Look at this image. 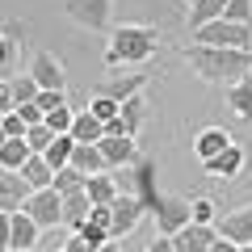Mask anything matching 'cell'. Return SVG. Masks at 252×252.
<instances>
[{
  "label": "cell",
  "instance_id": "obj_1",
  "mask_svg": "<svg viewBox=\"0 0 252 252\" xmlns=\"http://www.w3.org/2000/svg\"><path fill=\"white\" fill-rule=\"evenodd\" d=\"M181 59L189 63V72L206 84H227L231 89L235 80L252 76V51H223V46H198L189 42L181 51Z\"/></svg>",
  "mask_w": 252,
  "mask_h": 252
},
{
  "label": "cell",
  "instance_id": "obj_7",
  "mask_svg": "<svg viewBox=\"0 0 252 252\" xmlns=\"http://www.w3.org/2000/svg\"><path fill=\"white\" fill-rule=\"evenodd\" d=\"M147 206L135 198V193H118L114 206H109V240H122V235H130L139 223H143Z\"/></svg>",
  "mask_w": 252,
  "mask_h": 252
},
{
  "label": "cell",
  "instance_id": "obj_43",
  "mask_svg": "<svg viewBox=\"0 0 252 252\" xmlns=\"http://www.w3.org/2000/svg\"><path fill=\"white\" fill-rule=\"evenodd\" d=\"M143 252H172V240H164V235H156V240L147 244Z\"/></svg>",
  "mask_w": 252,
  "mask_h": 252
},
{
  "label": "cell",
  "instance_id": "obj_47",
  "mask_svg": "<svg viewBox=\"0 0 252 252\" xmlns=\"http://www.w3.org/2000/svg\"><path fill=\"white\" fill-rule=\"evenodd\" d=\"M185 4H189V9H193V4H198V0H185Z\"/></svg>",
  "mask_w": 252,
  "mask_h": 252
},
{
  "label": "cell",
  "instance_id": "obj_11",
  "mask_svg": "<svg viewBox=\"0 0 252 252\" xmlns=\"http://www.w3.org/2000/svg\"><path fill=\"white\" fill-rule=\"evenodd\" d=\"M143 89H147V72H118V76H105L93 93H101V97H109V101H118V105H122V101L139 97Z\"/></svg>",
  "mask_w": 252,
  "mask_h": 252
},
{
  "label": "cell",
  "instance_id": "obj_44",
  "mask_svg": "<svg viewBox=\"0 0 252 252\" xmlns=\"http://www.w3.org/2000/svg\"><path fill=\"white\" fill-rule=\"evenodd\" d=\"M210 252H240V244H231V240H223V235H219V240L210 244Z\"/></svg>",
  "mask_w": 252,
  "mask_h": 252
},
{
  "label": "cell",
  "instance_id": "obj_29",
  "mask_svg": "<svg viewBox=\"0 0 252 252\" xmlns=\"http://www.w3.org/2000/svg\"><path fill=\"white\" fill-rule=\"evenodd\" d=\"M26 160H30L26 139H4V147H0V168H4V172H21Z\"/></svg>",
  "mask_w": 252,
  "mask_h": 252
},
{
  "label": "cell",
  "instance_id": "obj_50",
  "mask_svg": "<svg viewBox=\"0 0 252 252\" xmlns=\"http://www.w3.org/2000/svg\"><path fill=\"white\" fill-rule=\"evenodd\" d=\"M0 118H4V114H0Z\"/></svg>",
  "mask_w": 252,
  "mask_h": 252
},
{
  "label": "cell",
  "instance_id": "obj_39",
  "mask_svg": "<svg viewBox=\"0 0 252 252\" xmlns=\"http://www.w3.org/2000/svg\"><path fill=\"white\" fill-rule=\"evenodd\" d=\"M63 252H101V248H93L84 235H67V244H63Z\"/></svg>",
  "mask_w": 252,
  "mask_h": 252
},
{
  "label": "cell",
  "instance_id": "obj_40",
  "mask_svg": "<svg viewBox=\"0 0 252 252\" xmlns=\"http://www.w3.org/2000/svg\"><path fill=\"white\" fill-rule=\"evenodd\" d=\"M89 223H93V227H101V231L109 235V206H93V215H89Z\"/></svg>",
  "mask_w": 252,
  "mask_h": 252
},
{
  "label": "cell",
  "instance_id": "obj_25",
  "mask_svg": "<svg viewBox=\"0 0 252 252\" xmlns=\"http://www.w3.org/2000/svg\"><path fill=\"white\" fill-rule=\"evenodd\" d=\"M223 4H227V0H198V4L189 9V17H185L189 34H198L202 26H210V21H219V17H223Z\"/></svg>",
  "mask_w": 252,
  "mask_h": 252
},
{
  "label": "cell",
  "instance_id": "obj_48",
  "mask_svg": "<svg viewBox=\"0 0 252 252\" xmlns=\"http://www.w3.org/2000/svg\"><path fill=\"white\" fill-rule=\"evenodd\" d=\"M0 147H4V130H0Z\"/></svg>",
  "mask_w": 252,
  "mask_h": 252
},
{
  "label": "cell",
  "instance_id": "obj_34",
  "mask_svg": "<svg viewBox=\"0 0 252 252\" xmlns=\"http://www.w3.org/2000/svg\"><path fill=\"white\" fill-rule=\"evenodd\" d=\"M51 143H55V135L46 130L42 122H38V126H30V130H26V147H30V156H42V152H46Z\"/></svg>",
  "mask_w": 252,
  "mask_h": 252
},
{
  "label": "cell",
  "instance_id": "obj_35",
  "mask_svg": "<svg viewBox=\"0 0 252 252\" xmlns=\"http://www.w3.org/2000/svg\"><path fill=\"white\" fill-rule=\"evenodd\" d=\"M118 109H122V105H118V101H109V97H101V93H93V97H89V114L101 118V122H114Z\"/></svg>",
  "mask_w": 252,
  "mask_h": 252
},
{
  "label": "cell",
  "instance_id": "obj_10",
  "mask_svg": "<svg viewBox=\"0 0 252 252\" xmlns=\"http://www.w3.org/2000/svg\"><path fill=\"white\" fill-rule=\"evenodd\" d=\"M215 231L223 235V240L231 244H252V202L248 206H235V210H223V215L215 219Z\"/></svg>",
  "mask_w": 252,
  "mask_h": 252
},
{
  "label": "cell",
  "instance_id": "obj_22",
  "mask_svg": "<svg viewBox=\"0 0 252 252\" xmlns=\"http://www.w3.org/2000/svg\"><path fill=\"white\" fill-rule=\"evenodd\" d=\"M72 168H80L84 177L109 172V168H105V156H101V147H97V143H76V152H72Z\"/></svg>",
  "mask_w": 252,
  "mask_h": 252
},
{
  "label": "cell",
  "instance_id": "obj_36",
  "mask_svg": "<svg viewBox=\"0 0 252 252\" xmlns=\"http://www.w3.org/2000/svg\"><path fill=\"white\" fill-rule=\"evenodd\" d=\"M0 130H4V139H26V130H30V126L21 122V114H17V109H9V114L0 118Z\"/></svg>",
  "mask_w": 252,
  "mask_h": 252
},
{
  "label": "cell",
  "instance_id": "obj_30",
  "mask_svg": "<svg viewBox=\"0 0 252 252\" xmlns=\"http://www.w3.org/2000/svg\"><path fill=\"white\" fill-rule=\"evenodd\" d=\"M9 93H13V105H30V101H38V93H42V89H38V84H34V76H13V80H9Z\"/></svg>",
  "mask_w": 252,
  "mask_h": 252
},
{
  "label": "cell",
  "instance_id": "obj_14",
  "mask_svg": "<svg viewBox=\"0 0 252 252\" xmlns=\"http://www.w3.org/2000/svg\"><path fill=\"white\" fill-rule=\"evenodd\" d=\"M219 240L215 227H202V223H189L172 235V252H210V244Z\"/></svg>",
  "mask_w": 252,
  "mask_h": 252
},
{
  "label": "cell",
  "instance_id": "obj_37",
  "mask_svg": "<svg viewBox=\"0 0 252 252\" xmlns=\"http://www.w3.org/2000/svg\"><path fill=\"white\" fill-rule=\"evenodd\" d=\"M38 109H42V118L51 114V109H59V105H67V93H38V101H34Z\"/></svg>",
  "mask_w": 252,
  "mask_h": 252
},
{
  "label": "cell",
  "instance_id": "obj_31",
  "mask_svg": "<svg viewBox=\"0 0 252 252\" xmlns=\"http://www.w3.org/2000/svg\"><path fill=\"white\" fill-rule=\"evenodd\" d=\"M72 122H76V109L72 105H59V109H51V114L42 118V126L51 130V135H72Z\"/></svg>",
  "mask_w": 252,
  "mask_h": 252
},
{
  "label": "cell",
  "instance_id": "obj_42",
  "mask_svg": "<svg viewBox=\"0 0 252 252\" xmlns=\"http://www.w3.org/2000/svg\"><path fill=\"white\" fill-rule=\"evenodd\" d=\"M0 252H9V210H0Z\"/></svg>",
  "mask_w": 252,
  "mask_h": 252
},
{
  "label": "cell",
  "instance_id": "obj_13",
  "mask_svg": "<svg viewBox=\"0 0 252 252\" xmlns=\"http://www.w3.org/2000/svg\"><path fill=\"white\" fill-rule=\"evenodd\" d=\"M38 244H42L38 223L26 215V210H13L9 215V252H34Z\"/></svg>",
  "mask_w": 252,
  "mask_h": 252
},
{
  "label": "cell",
  "instance_id": "obj_21",
  "mask_svg": "<svg viewBox=\"0 0 252 252\" xmlns=\"http://www.w3.org/2000/svg\"><path fill=\"white\" fill-rule=\"evenodd\" d=\"M89 215H93V202L84 198V193H72V198H63V231H80L84 223H89Z\"/></svg>",
  "mask_w": 252,
  "mask_h": 252
},
{
  "label": "cell",
  "instance_id": "obj_16",
  "mask_svg": "<svg viewBox=\"0 0 252 252\" xmlns=\"http://www.w3.org/2000/svg\"><path fill=\"white\" fill-rule=\"evenodd\" d=\"M101 156H105V168H130V164L139 160V143L135 139H101Z\"/></svg>",
  "mask_w": 252,
  "mask_h": 252
},
{
  "label": "cell",
  "instance_id": "obj_15",
  "mask_svg": "<svg viewBox=\"0 0 252 252\" xmlns=\"http://www.w3.org/2000/svg\"><path fill=\"white\" fill-rule=\"evenodd\" d=\"M244 164H248V156H244V147H240V143H231L227 152H219L215 160H206L202 168H206L210 177H219V181H235V177L244 172Z\"/></svg>",
  "mask_w": 252,
  "mask_h": 252
},
{
  "label": "cell",
  "instance_id": "obj_9",
  "mask_svg": "<svg viewBox=\"0 0 252 252\" xmlns=\"http://www.w3.org/2000/svg\"><path fill=\"white\" fill-rule=\"evenodd\" d=\"M21 51H26V34H21L17 21H9V26L0 30V80H13V76H21Z\"/></svg>",
  "mask_w": 252,
  "mask_h": 252
},
{
  "label": "cell",
  "instance_id": "obj_32",
  "mask_svg": "<svg viewBox=\"0 0 252 252\" xmlns=\"http://www.w3.org/2000/svg\"><path fill=\"white\" fill-rule=\"evenodd\" d=\"M189 215H193V223H202V227H215V219L223 215V210L215 206V198H189Z\"/></svg>",
  "mask_w": 252,
  "mask_h": 252
},
{
  "label": "cell",
  "instance_id": "obj_24",
  "mask_svg": "<svg viewBox=\"0 0 252 252\" xmlns=\"http://www.w3.org/2000/svg\"><path fill=\"white\" fill-rule=\"evenodd\" d=\"M118 118H122L126 135H130V139H139V130H143V122H147V97L139 93V97L122 101V109H118Z\"/></svg>",
  "mask_w": 252,
  "mask_h": 252
},
{
  "label": "cell",
  "instance_id": "obj_46",
  "mask_svg": "<svg viewBox=\"0 0 252 252\" xmlns=\"http://www.w3.org/2000/svg\"><path fill=\"white\" fill-rule=\"evenodd\" d=\"M240 252H252V244H244V248H240Z\"/></svg>",
  "mask_w": 252,
  "mask_h": 252
},
{
  "label": "cell",
  "instance_id": "obj_33",
  "mask_svg": "<svg viewBox=\"0 0 252 252\" xmlns=\"http://www.w3.org/2000/svg\"><path fill=\"white\" fill-rule=\"evenodd\" d=\"M223 21H231V26H252V0H227Z\"/></svg>",
  "mask_w": 252,
  "mask_h": 252
},
{
  "label": "cell",
  "instance_id": "obj_5",
  "mask_svg": "<svg viewBox=\"0 0 252 252\" xmlns=\"http://www.w3.org/2000/svg\"><path fill=\"white\" fill-rule=\"evenodd\" d=\"M152 219H156V235L172 240L181 227L193 223V215H189V198H181V193H160L156 206H152Z\"/></svg>",
  "mask_w": 252,
  "mask_h": 252
},
{
  "label": "cell",
  "instance_id": "obj_17",
  "mask_svg": "<svg viewBox=\"0 0 252 252\" xmlns=\"http://www.w3.org/2000/svg\"><path fill=\"white\" fill-rule=\"evenodd\" d=\"M26 198H30V185H26V177L21 172H4L0 168V210H21L26 206Z\"/></svg>",
  "mask_w": 252,
  "mask_h": 252
},
{
  "label": "cell",
  "instance_id": "obj_45",
  "mask_svg": "<svg viewBox=\"0 0 252 252\" xmlns=\"http://www.w3.org/2000/svg\"><path fill=\"white\" fill-rule=\"evenodd\" d=\"M101 252H122V248H118V244H114V240H109V244H105V248H101Z\"/></svg>",
  "mask_w": 252,
  "mask_h": 252
},
{
  "label": "cell",
  "instance_id": "obj_28",
  "mask_svg": "<svg viewBox=\"0 0 252 252\" xmlns=\"http://www.w3.org/2000/svg\"><path fill=\"white\" fill-rule=\"evenodd\" d=\"M84 172L80 168H72V164H67V168H59L55 172V181H51V189L55 193H59V198H72V193H84Z\"/></svg>",
  "mask_w": 252,
  "mask_h": 252
},
{
  "label": "cell",
  "instance_id": "obj_8",
  "mask_svg": "<svg viewBox=\"0 0 252 252\" xmlns=\"http://www.w3.org/2000/svg\"><path fill=\"white\" fill-rule=\"evenodd\" d=\"M30 76H34V84L42 93H67V67H63L51 51H34V59H30Z\"/></svg>",
  "mask_w": 252,
  "mask_h": 252
},
{
  "label": "cell",
  "instance_id": "obj_38",
  "mask_svg": "<svg viewBox=\"0 0 252 252\" xmlns=\"http://www.w3.org/2000/svg\"><path fill=\"white\" fill-rule=\"evenodd\" d=\"M17 114H21V122H26V126H38V122H42V109H38L34 101H30V105H17Z\"/></svg>",
  "mask_w": 252,
  "mask_h": 252
},
{
  "label": "cell",
  "instance_id": "obj_49",
  "mask_svg": "<svg viewBox=\"0 0 252 252\" xmlns=\"http://www.w3.org/2000/svg\"><path fill=\"white\" fill-rule=\"evenodd\" d=\"M34 252H42V248H34Z\"/></svg>",
  "mask_w": 252,
  "mask_h": 252
},
{
  "label": "cell",
  "instance_id": "obj_20",
  "mask_svg": "<svg viewBox=\"0 0 252 252\" xmlns=\"http://www.w3.org/2000/svg\"><path fill=\"white\" fill-rule=\"evenodd\" d=\"M227 109H231L240 122L252 126V76H244V80H235L231 89H227Z\"/></svg>",
  "mask_w": 252,
  "mask_h": 252
},
{
  "label": "cell",
  "instance_id": "obj_27",
  "mask_svg": "<svg viewBox=\"0 0 252 252\" xmlns=\"http://www.w3.org/2000/svg\"><path fill=\"white\" fill-rule=\"evenodd\" d=\"M72 152H76V139H72V135H55V143L42 152V160L51 164V172H59V168L72 164Z\"/></svg>",
  "mask_w": 252,
  "mask_h": 252
},
{
  "label": "cell",
  "instance_id": "obj_19",
  "mask_svg": "<svg viewBox=\"0 0 252 252\" xmlns=\"http://www.w3.org/2000/svg\"><path fill=\"white\" fill-rule=\"evenodd\" d=\"M118 193H122V189H118V181L109 177V172H97V177L84 181V198H89L93 206H114Z\"/></svg>",
  "mask_w": 252,
  "mask_h": 252
},
{
  "label": "cell",
  "instance_id": "obj_2",
  "mask_svg": "<svg viewBox=\"0 0 252 252\" xmlns=\"http://www.w3.org/2000/svg\"><path fill=\"white\" fill-rule=\"evenodd\" d=\"M160 51V30L156 26H135V21H126V26H114L109 30V42H105V67L109 72H135L143 63L156 59Z\"/></svg>",
  "mask_w": 252,
  "mask_h": 252
},
{
  "label": "cell",
  "instance_id": "obj_26",
  "mask_svg": "<svg viewBox=\"0 0 252 252\" xmlns=\"http://www.w3.org/2000/svg\"><path fill=\"white\" fill-rule=\"evenodd\" d=\"M21 177H26L30 193H38V189H51L55 172H51V164H46L42 156H30V160H26V168H21Z\"/></svg>",
  "mask_w": 252,
  "mask_h": 252
},
{
  "label": "cell",
  "instance_id": "obj_12",
  "mask_svg": "<svg viewBox=\"0 0 252 252\" xmlns=\"http://www.w3.org/2000/svg\"><path fill=\"white\" fill-rule=\"evenodd\" d=\"M130 193H135V198L147 206V215H152L156 198H160V185H156V160L139 156V160L130 164Z\"/></svg>",
  "mask_w": 252,
  "mask_h": 252
},
{
  "label": "cell",
  "instance_id": "obj_23",
  "mask_svg": "<svg viewBox=\"0 0 252 252\" xmlns=\"http://www.w3.org/2000/svg\"><path fill=\"white\" fill-rule=\"evenodd\" d=\"M72 139H76V143H101V139H105V122H101V118H93L89 109H76Z\"/></svg>",
  "mask_w": 252,
  "mask_h": 252
},
{
  "label": "cell",
  "instance_id": "obj_4",
  "mask_svg": "<svg viewBox=\"0 0 252 252\" xmlns=\"http://www.w3.org/2000/svg\"><path fill=\"white\" fill-rule=\"evenodd\" d=\"M198 46H223V51H252V26H231V21H210L193 34Z\"/></svg>",
  "mask_w": 252,
  "mask_h": 252
},
{
  "label": "cell",
  "instance_id": "obj_3",
  "mask_svg": "<svg viewBox=\"0 0 252 252\" xmlns=\"http://www.w3.org/2000/svg\"><path fill=\"white\" fill-rule=\"evenodd\" d=\"M63 13L89 34H109L114 30V0H63Z\"/></svg>",
  "mask_w": 252,
  "mask_h": 252
},
{
  "label": "cell",
  "instance_id": "obj_6",
  "mask_svg": "<svg viewBox=\"0 0 252 252\" xmlns=\"http://www.w3.org/2000/svg\"><path fill=\"white\" fill-rule=\"evenodd\" d=\"M21 210L38 223V231H55V227H63V198L55 193V189H38V193H30Z\"/></svg>",
  "mask_w": 252,
  "mask_h": 252
},
{
  "label": "cell",
  "instance_id": "obj_41",
  "mask_svg": "<svg viewBox=\"0 0 252 252\" xmlns=\"http://www.w3.org/2000/svg\"><path fill=\"white\" fill-rule=\"evenodd\" d=\"M9 109H17V105H13V93H9V80H0V114H9Z\"/></svg>",
  "mask_w": 252,
  "mask_h": 252
},
{
  "label": "cell",
  "instance_id": "obj_18",
  "mask_svg": "<svg viewBox=\"0 0 252 252\" xmlns=\"http://www.w3.org/2000/svg\"><path fill=\"white\" fill-rule=\"evenodd\" d=\"M231 143H235V139L227 135L223 126H206V130H198V139H193V156L206 164V160H215L219 152H227Z\"/></svg>",
  "mask_w": 252,
  "mask_h": 252
}]
</instances>
